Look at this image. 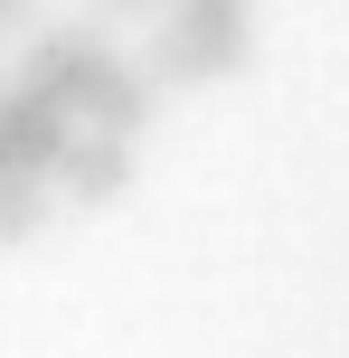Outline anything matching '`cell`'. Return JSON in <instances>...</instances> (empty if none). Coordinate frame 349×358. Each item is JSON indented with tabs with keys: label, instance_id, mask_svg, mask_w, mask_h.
I'll use <instances>...</instances> for the list:
<instances>
[{
	"label": "cell",
	"instance_id": "obj_1",
	"mask_svg": "<svg viewBox=\"0 0 349 358\" xmlns=\"http://www.w3.org/2000/svg\"><path fill=\"white\" fill-rule=\"evenodd\" d=\"M245 57H255V19H245V0H199V10H170V29L151 38V66H142V76L208 85V76H236Z\"/></svg>",
	"mask_w": 349,
	"mask_h": 358
},
{
	"label": "cell",
	"instance_id": "obj_2",
	"mask_svg": "<svg viewBox=\"0 0 349 358\" xmlns=\"http://www.w3.org/2000/svg\"><path fill=\"white\" fill-rule=\"evenodd\" d=\"M66 113H76V123H94V132H123V142H132V132L151 123V76L94 48L85 76H76V94H66Z\"/></svg>",
	"mask_w": 349,
	"mask_h": 358
},
{
	"label": "cell",
	"instance_id": "obj_3",
	"mask_svg": "<svg viewBox=\"0 0 349 358\" xmlns=\"http://www.w3.org/2000/svg\"><path fill=\"white\" fill-rule=\"evenodd\" d=\"M66 142H76V113H66V104L19 94V85L0 94V170H38V179H48Z\"/></svg>",
	"mask_w": 349,
	"mask_h": 358
},
{
	"label": "cell",
	"instance_id": "obj_4",
	"mask_svg": "<svg viewBox=\"0 0 349 358\" xmlns=\"http://www.w3.org/2000/svg\"><path fill=\"white\" fill-rule=\"evenodd\" d=\"M48 189H66L76 208H113V198L132 189V142H123V132H76V142L57 151Z\"/></svg>",
	"mask_w": 349,
	"mask_h": 358
},
{
	"label": "cell",
	"instance_id": "obj_5",
	"mask_svg": "<svg viewBox=\"0 0 349 358\" xmlns=\"http://www.w3.org/2000/svg\"><path fill=\"white\" fill-rule=\"evenodd\" d=\"M94 48H104V29H94V19H85V29H29V38H19V76H10V85H19V94H48V104H66Z\"/></svg>",
	"mask_w": 349,
	"mask_h": 358
},
{
	"label": "cell",
	"instance_id": "obj_6",
	"mask_svg": "<svg viewBox=\"0 0 349 358\" xmlns=\"http://www.w3.org/2000/svg\"><path fill=\"white\" fill-rule=\"evenodd\" d=\"M38 227H48V179L38 170H0V245H19Z\"/></svg>",
	"mask_w": 349,
	"mask_h": 358
},
{
	"label": "cell",
	"instance_id": "obj_7",
	"mask_svg": "<svg viewBox=\"0 0 349 358\" xmlns=\"http://www.w3.org/2000/svg\"><path fill=\"white\" fill-rule=\"evenodd\" d=\"M170 0H94V29H123V19H161Z\"/></svg>",
	"mask_w": 349,
	"mask_h": 358
},
{
	"label": "cell",
	"instance_id": "obj_8",
	"mask_svg": "<svg viewBox=\"0 0 349 358\" xmlns=\"http://www.w3.org/2000/svg\"><path fill=\"white\" fill-rule=\"evenodd\" d=\"M38 29V0H0V38H29Z\"/></svg>",
	"mask_w": 349,
	"mask_h": 358
},
{
	"label": "cell",
	"instance_id": "obj_9",
	"mask_svg": "<svg viewBox=\"0 0 349 358\" xmlns=\"http://www.w3.org/2000/svg\"><path fill=\"white\" fill-rule=\"evenodd\" d=\"M170 10H199V0H170Z\"/></svg>",
	"mask_w": 349,
	"mask_h": 358
}]
</instances>
